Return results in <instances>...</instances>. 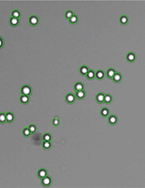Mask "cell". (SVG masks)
<instances>
[{
	"instance_id": "6da1fadb",
	"label": "cell",
	"mask_w": 145,
	"mask_h": 188,
	"mask_svg": "<svg viewBox=\"0 0 145 188\" xmlns=\"http://www.w3.org/2000/svg\"><path fill=\"white\" fill-rule=\"evenodd\" d=\"M21 92L22 94V95L29 96V95L31 94V88L30 86L25 85L23 86V87H22Z\"/></svg>"
},
{
	"instance_id": "7a4b0ae2",
	"label": "cell",
	"mask_w": 145,
	"mask_h": 188,
	"mask_svg": "<svg viewBox=\"0 0 145 188\" xmlns=\"http://www.w3.org/2000/svg\"><path fill=\"white\" fill-rule=\"evenodd\" d=\"M75 95L72 93L67 94L65 96V100L68 103H73L74 102H75Z\"/></svg>"
},
{
	"instance_id": "3957f363",
	"label": "cell",
	"mask_w": 145,
	"mask_h": 188,
	"mask_svg": "<svg viewBox=\"0 0 145 188\" xmlns=\"http://www.w3.org/2000/svg\"><path fill=\"white\" fill-rule=\"evenodd\" d=\"M51 182H52V179H51V178L49 176L47 175L41 179V184L44 186H49L51 185Z\"/></svg>"
},
{
	"instance_id": "277c9868",
	"label": "cell",
	"mask_w": 145,
	"mask_h": 188,
	"mask_svg": "<svg viewBox=\"0 0 145 188\" xmlns=\"http://www.w3.org/2000/svg\"><path fill=\"white\" fill-rule=\"evenodd\" d=\"M105 94L102 92H99L96 95L95 99L99 103H104V99H105Z\"/></svg>"
},
{
	"instance_id": "5b68a950",
	"label": "cell",
	"mask_w": 145,
	"mask_h": 188,
	"mask_svg": "<svg viewBox=\"0 0 145 188\" xmlns=\"http://www.w3.org/2000/svg\"><path fill=\"white\" fill-rule=\"evenodd\" d=\"M38 22H39V19H38V17H37L35 15H33L29 18V23L33 26H35L38 24Z\"/></svg>"
},
{
	"instance_id": "8992f818",
	"label": "cell",
	"mask_w": 145,
	"mask_h": 188,
	"mask_svg": "<svg viewBox=\"0 0 145 188\" xmlns=\"http://www.w3.org/2000/svg\"><path fill=\"white\" fill-rule=\"evenodd\" d=\"M74 88L76 92H77V91H83V90H84V85L81 82H77L74 84Z\"/></svg>"
},
{
	"instance_id": "52a82bcc",
	"label": "cell",
	"mask_w": 145,
	"mask_h": 188,
	"mask_svg": "<svg viewBox=\"0 0 145 188\" xmlns=\"http://www.w3.org/2000/svg\"><path fill=\"white\" fill-rule=\"evenodd\" d=\"M117 122V117L116 116L113 115V114L109 116L108 117V123L110 125H115Z\"/></svg>"
},
{
	"instance_id": "ba28073f",
	"label": "cell",
	"mask_w": 145,
	"mask_h": 188,
	"mask_svg": "<svg viewBox=\"0 0 145 188\" xmlns=\"http://www.w3.org/2000/svg\"><path fill=\"white\" fill-rule=\"evenodd\" d=\"M115 73H116V71L115 70V69H114L113 68H110L106 72V76L109 78L112 79Z\"/></svg>"
},
{
	"instance_id": "9c48e42d",
	"label": "cell",
	"mask_w": 145,
	"mask_h": 188,
	"mask_svg": "<svg viewBox=\"0 0 145 188\" xmlns=\"http://www.w3.org/2000/svg\"><path fill=\"white\" fill-rule=\"evenodd\" d=\"M37 175L40 178H43L47 175V171L44 168H41L37 172Z\"/></svg>"
},
{
	"instance_id": "30bf717a",
	"label": "cell",
	"mask_w": 145,
	"mask_h": 188,
	"mask_svg": "<svg viewBox=\"0 0 145 188\" xmlns=\"http://www.w3.org/2000/svg\"><path fill=\"white\" fill-rule=\"evenodd\" d=\"M126 59L129 62H133L136 59V55L133 52H129L127 54Z\"/></svg>"
},
{
	"instance_id": "8fae6325",
	"label": "cell",
	"mask_w": 145,
	"mask_h": 188,
	"mask_svg": "<svg viewBox=\"0 0 145 188\" xmlns=\"http://www.w3.org/2000/svg\"><path fill=\"white\" fill-rule=\"evenodd\" d=\"M105 73L103 70H97V72L95 73V77L97 78V80H101L103 79V78L105 77Z\"/></svg>"
},
{
	"instance_id": "7c38bea8",
	"label": "cell",
	"mask_w": 145,
	"mask_h": 188,
	"mask_svg": "<svg viewBox=\"0 0 145 188\" xmlns=\"http://www.w3.org/2000/svg\"><path fill=\"white\" fill-rule=\"evenodd\" d=\"M89 71V69L87 66L83 65L82 66L80 67L79 69V72L81 75L85 76L87 74V73H88V72Z\"/></svg>"
},
{
	"instance_id": "4fadbf2b",
	"label": "cell",
	"mask_w": 145,
	"mask_h": 188,
	"mask_svg": "<svg viewBox=\"0 0 145 188\" xmlns=\"http://www.w3.org/2000/svg\"><path fill=\"white\" fill-rule=\"evenodd\" d=\"M75 96L79 99H83L84 98L85 96V92L84 90L80 91H77L75 93Z\"/></svg>"
},
{
	"instance_id": "5bb4252c",
	"label": "cell",
	"mask_w": 145,
	"mask_h": 188,
	"mask_svg": "<svg viewBox=\"0 0 145 188\" xmlns=\"http://www.w3.org/2000/svg\"><path fill=\"white\" fill-rule=\"evenodd\" d=\"M122 79V76L120 73H117L115 74V75L112 78L113 81L115 82H119L121 81Z\"/></svg>"
},
{
	"instance_id": "9a60e30c",
	"label": "cell",
	"mask_w": 145,
	"mask_h": 188,
	"mask_svg": "<svg viewBox=\"0 0 145 188\" xmlns=\"http://www.w3.org/2000/svg\"><path fill=\"white\" fill-rule=\"evenodd\" d=\"M6 114V121L9 122V123H11L13 121V120L15 118V116H14L13 114L11 112H8Z\"/></svg>"
},
{
	"instance_id": "2e32d148",
	"label": "cell",
	"mask_w": 145,
	"mask_h": 188,
	"mask_svg": "<svg viewBox=\"0 0 145 188\" xmlns=\"http://www.w3.org/2000/svg\"><path fill=\"white\" fill-rule=\"evenodd\" d=\"M85 76L88 79L92 80L95 77V72L92 70H89Z\"/></svg>"
},
{
	"instance_id": "e0dca14e",
	"label": "cell",
	"mask_w": 145,
	"mask_h": 188,
	"mask_svg": "<svg viewBox=\"0 0 145 188\" xmlns=\"http://www.w3.org/2000/svg\"><path fill=\"white\" fill-rule=\"evenodd\" d=\"M119 21H120V23L121 24L125 25V24H126L128 23V18L125 15H122L119 18Z\"/></svg>"
},
{
	"instance_id": "ac0fdd59",
	"label": "cell",
	"mask_w": 145,
	"mask_h": 188,
	"mask_svg": "<svg viewBox=\"0 0 145 188\" xmlns=\"http://www.w3.org/2000/svg\"><path fill=\"white\" fill-rule=\"evenodd\" d=\"M20 101L22 103L26 104L29 102V97L27 95H22L20 97Z\"/></svg>"
},
{
	"instance_id": "d6986e66",
	"label": "cell",
	"mask_w": 145,
	"mask_h": 188,
	"mask_svg": "<svg viewBox=\"0 0 145 188\" xmlns=\"http://www.w3.org/2000/svg\"><path fill=\"white\" fill-rule=\"evenodd\" d=\"M113 97L110 94H106L105 95V99H104V102L106 104H109L112 102Z\"/></svg>"
},
{
	"instance_id": "ffe728a7",
	"label": "cell",
	"mask_w": 145,
	"mask_h": 188,
	"mask_svg": "<svg viewBox=\"0 0 145 188\" xmlns=\"http://www.w3.org/2000/svg\"><path fill=\"white\" fill-rule=\"evenodd\" d=\"M9 23L11 24V25L12 26H17L19 24V20L18 18L12 17L10 19Z\"/></svg>"
},
{
	"instance_id": "44dd1931",
	"label": "cell",
	"mask_w": 145,
	"mask_h": 188,
	"mask_svg": "<svg viewBox=\"0 0 145 188\" xmlns=\"http://www.w3.org/2000/svg\"><path fill=\"white\" fill-rule=\"evenodd\" d=\"M100 113H101V115L102 116V117H107V116L109 115V110L107 109V108L103 107L101 110V112H100Z\"/></svg>"
},
{
	"instance_id": "7402d4cb",
	"label": "cell",
	"mask_w": 145,
	"mask_h": 188,
	"mask_svg": "<svg viewBox=\"0 0 145 188\" xmlns=\"http://www.w3.org/2000/svg\"><path fill=\"white\" fill-rule=\"evenodd\" d=\"M74 15V13H73V11H71V10H68L65 13V18H66L67 19L69 20L72 16Z\"/></svg>"
},
{
	"instance_id": "603a6c76",
	"label": "cell",
	"mask_w": 145,
	"mask_h": 188,
	"mask_svg": "<svg viewBox=\"0 0 145 188\" xmlns=\"http://www.w3.org/2000/svg\"><path fill=\"white\" fill-rule=\"evenodd\" d=\"M42 139H43L44 141H51L52 139V136L49 134L46 133L44 134Z\"/></svg>"
},
{
	"instance_id": "cb8c5ba5",
	"label": "cell",
	"mask_w": 145,
	"mask_h": 188,
	"mask_svg": "<svg viewBox=\"0 0 145 188\" xmlns=\"http://www.w3.org/2000/svg\"><path fill=\"white\" fill-rule=\"evenodd\" d=\"M69 22L71 24H75L78 22V17L76 15H74L69 20Z\"/></svg>"
},
{
	"instance_id": "d4e9b609",
	"label": "cell",
	"mask_w": 145,
	"mask_h": 188,
	"mask_svg": "<svg viewBox=\"0 0 145 188\" xmlns=\"http://www.w3.org/2000/svg\"><path fill=\"white\" fill-rule=\"evenodd\" d=\"M22 133H23V135L25 137H28V136H30L31 134L30 132V130H29L28 127L27 128H24V129L23 130Z\"/></svg>"
},
{
	"instance_id": "484cf974",
	"label": "cell",
	"mask_w": 145,
	"mask_h": 188,
	"mask_svg": "<svg viewBox=\"0 0 145 188\" xmlns=\"http://www.w3.org/2000/svg\"><path fill=\"white\" fill-rule=\"evenodd\" d=\"M42 147L45 149H48L51 147V143L50 141H44L42 143Z\"/></svg>"
},
{
	"instance_id": "4316f807",
	"label": "cell",
	"mask_w": 145,
	"mask_h": 188,
	"mask_svg": "<svg viewBox=\"0 0 145 188\" xmlns=\"http://www.w3.org/2000/svg\"><path fill=\"white\" fill-rule=\"evenodd\" d=\"M20 16V13L18 10H13L12 12V17L18 18L19 19V18Z\"/></svg>"
},
{
	"instance_id": "83f0119b",
	"label": "cell",
	"mask_w": 145,
	"mask_h": 188,
	"mask_svg": "<svg viewBox=\"0 0 145 188\" xmlns=\"http://www.w3.org/2000/svg\"><path fill=\"white\" fill-rule=\"evenodd\" d=\"M52 124H53V125L55 126V127L58 126L60 123V120L59 119V118L57 117H55L53 118L52 121Z\"/></svg>"
},
{
	"instance_id": "f1b7e54d",
	"label": "cell",
	"mask_w": 145,
	"mask_h": 188,
	"mask_svg": "<svg viewBox=\"0 0 145 188\" xmlns=\"http://www.w3.org/2000/svg\"><path fill=\"white\" fill-rule=\"evenodd\" d=\"M6 121V114L4 113H0V123H4Z\"/></svg>"
},
{
	"instance_id": "f546056e",
	"label": "cell",
	"mask_w": 145,
	"mask_h": 188,
	"mask_svg": "<svg viewBox=\"0 0 145 188\" xmlns=\"http://www.w3.org/2000/svg\"><path fill=\"white\" fill-rule=\"evenodd\" d=\"M28 128H29V130H30L31 133H34L37 130L36 126H35L34 124H30V125L28 127Z\"/></svg>"
},
{
	"instance_id": "4dcf8cb0",
	"label": "cell",
	"mask_w": 145,
	"mask_h": 188,
	"mask_svg": "<svg viewBox=\"0 0 145 188\" xmlns=\"http://www.w3.org/2000/svg\"><path fill=\"white\" fill-rule=\"evenodd\" d=\"M2 45H3V41H2V38L0 37V48L2 47Z\"/></svg>"
}]
</instances>
